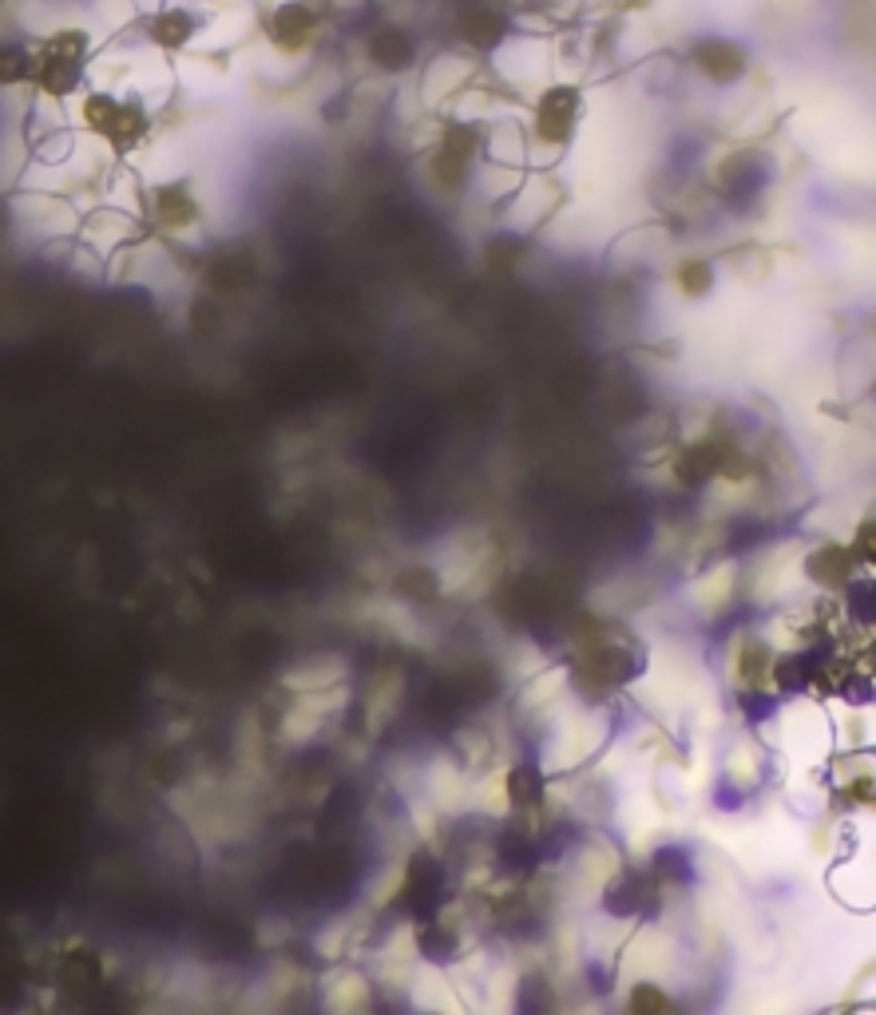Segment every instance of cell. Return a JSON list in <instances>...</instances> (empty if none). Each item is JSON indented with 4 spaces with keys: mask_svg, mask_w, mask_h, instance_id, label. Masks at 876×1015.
<instances>
[{
    "mask_svg": "<svg viewBox=\"0 0 876 1015\" xmlns=\"http://www.w3.org/2000/svg\"><path fill=\"white\" fill-rule=\"evenodd\" d=\"M365 52H369L373 68H377V72H389V76H401V72H409V68L417 64V40H413V32L401 28V24H381V28L369 36Z\"/></svg>",
    "mask_w": 876,
    "mask_h": 1015,
    "instance_id": "3",
    "label": "cell"
},
{
    "mask_svg": "<svg viewBox=\"0 0 876 1015\" xmlns=\"http://www.w3.org/2000/svg\"><path fill=\"white\" fill-rule=\"evenodd\" d=\"M369 992H373V980L365 968H353V964H337L322 980V1004L329 1012H365L369 1008Z\"/></svg>",
    "mask_w": 876,
    "mask_h": 1015,
    "instance_id": "4",
    "label": "cell"
},
{
    "mask_svg": "<svg viewBox=\"0 0 876 1015\" xmlns=\"http://www.w3.org/2000/svg\"><path fill=\"white\" fill-rule=\"evenodd\" d=\"M619 4H623V8H627V12H643V8H647V4H651V0H619Z\"/></svg>",
    "mask_w": 876,
    "mask_h": 1015,
    "instance_id": "7",
    "label": "cell"
},
{
    "mask_svg": "<svg viewBox=\"0 0 876 1015\" xmlns=\"http://www.w3.org/2000/svg\"><path fill=\"white\" fill-rule=\"evenodd\" d=\"M476 76V64L468 52L460 48H444L437 52L425 68H421V80H417V96L425 108H448Z\"/></svg>",
    "mask_w": 876,
    "mask_h": 1015,
    "instance_id": "1",
    "label": "cell"
},
{
    "mask_svg": "<svg viewBox=\"0 0 876 1015\" xmlns=\"http://www.w3.org/2000/svg\"><path fill=\"white\" fill-rule=\"evenodd\" d=\"M76 238H80L92 254H100L104 262H111L123 246H131V242L143 238V219H135V215L119 211V207H108V203H96V207L84 215Z\"/></svg>",
    "mask_w": 876,
    "mask_h": 1015,
    "instance_id": "2",
    "label": "cell"
},
{
    "mask_svg": "<svg viewBox=\"0 0 876 1015\" xmlns=\"http://www.w3.org/2000/svg\"><path fill=\"white\" fill-rule=\"evenodd\" d=\"M456 28H460V40H464L468 48H476V52H496V48L504 44V36L512 32L508 16H504L500 8H488V4L464 8L460 20H456Z\"/></svg>",
    "mask_w": 876,
    "mask_h": 1015,
    "instance_id": "5",
    "label": "cell"
},
{
    "mask_svg": "<svg viewBox=\"0 0 876 1015\" xmlns=\"http://www.w3.org/2000/svg\"><path fill=\"white\" fill-rule=\"evenodd\" d=\"M694 64L702 68V76H710L714 84H730V80H738L742 72H746V52L738 48V44H730V40H702L698 48H694Z\"/></svg>",
    "mask_w": 876,
    "mask_h": 1015,
    "instance_id": "6",
    "label": "cell"
}]
</instances>
